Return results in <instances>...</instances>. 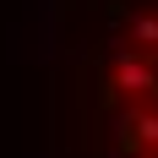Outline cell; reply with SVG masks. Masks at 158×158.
Segmentation results:
<instances>
[{"label": "cell", "instance_id": "1", "mask_svg": "<svg viewBox=\"0 0 158 158\" xmlns=\"http://www.w3.org/2000/svg\"><path fill=\"white\" fill-rule=\"evenodd\" d=\"M131 44L136 49H158V16H136L131 22Z\"/></svg>", "mask_w": 158, "mask_h": 158}]
</instances>
